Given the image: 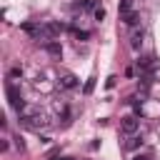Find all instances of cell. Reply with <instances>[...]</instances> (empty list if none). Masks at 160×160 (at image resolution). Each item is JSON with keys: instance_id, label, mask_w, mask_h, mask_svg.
<instances>
[{"instance_id": "9a60e30c", "label": "cell", "mask_w": 160, "mask_h": 160, "mask_svg": "<svg viewBox=\"0 0 160 160\" xmlns=\"http://www.w3.org/2000/svg\"><path fill=\"white\" fill-rule=\"evenodd\" d=\"M132 160H152V155H150V152H138Z\"/></svg>"}, {"instance_id": "4fadbf2b", "label": "cell", "mask_w": 160, "mask_h": 160, "mask_svg": "<svg viewBox=\"0 0 160 160\" xmlns=\"http://www.w3.org/2000/svg\"><path fill=\"white\" fill-rule=\"evenodd\" d=\"M140 142H142V140H138V138H130V142H128V150H135V148H140Z\"/></svg>"}, {"instance_id": "7a4b0ae2", "label": "cell", "mask_w": 160, "mask_h": 160, "mask_svg": "<svg viewBox=\"0 0 160 160\" xmlns=\"http://www.w3.org/2000/svg\"><path fill=\"white\" fill-rule=\"evenodd\" d=\"M5 92H8V100H10V105H12V108L20 112V110L25 108V102H22V95H20V88H18V85H12V82H8Z\"/></svg>"}, {"instance_id": "9c48e42d", "label": "cell", "mask_w": 160, "mask_h": 160, "mask_svg": "<svg viewBox=\"0 0 160 160\" xmlns=\"http://www.w3.org/2000/svg\"><path fill=\"white\" fill-rule=\"evenodd\" d=\"M22 30L32 38H40V25H35V22H22Z\"/></svg>"}, {"instance_id": "ba28073f", "label": "cell", "mask_w": 160, "mask_h": 160, "mask_svg": "<svg viewBox=\"0 0 160 160\" xmlns=\"http://www.w3.org/2000/svg\"><path fill=\"white\" fill-rule=\"evenodd\" d=\"M140 45H142V30H135L130 35V48L132 50H140Z\"/></svg>"}, {"instance_id": "ac0fdd59", "label": "cell", "mask_w": 160, "mask_h": 160, "mask_svg": "<svg viewBox=\"0 0 160 160\" xmlns=\"http://www.w3.org/2000/svg\"><path fill=\"white\" fill-rule=\"evenodd\" d=\"M15 148H18V150H25V142H22V138H15Z\"/></svg>"}, {"instance_id": "8fae6325", "label": "cell", "mask_w": 160, "mask_h": 160, "mask_svg": "<svg viewBox=\"0 0 160 160\" xmlns=\"http://www.w3.org/2000/svg\"><path fill=\"white\" fill-rule=\"evenodd\" d=\"M130 10H132V0H120V15H125Z\"/></svg>"}, {"instance_id": "5b68a950", "label": "cell", "mask_w": 160, "mask_h": 160, "mask_svg": "<svg viewBox=\"0 0 160 160\" xmlns=\"http://www.w3.org/2000/svg\"><path fill=\"white\" fill-rule=\"evenodd\" d=\"M120 18H122V22H125L128 28H135V25L140 22V12H138V10H130V12L120 15Z\"/></svg>"}, {"instance_id": "30bf717a", "label": "cell", "mask_w": 160, "mask_h": 160, "mask_svg": "<svg viewBox=\"0 0 160 160\" xmlns=\"http://www.w3.org/2000/svg\"><path fill=\"white\" fill-rule=\"evenodd\" d=\"M92 5H95V0H78V2H75L78 10H90Z\"/></svg>"}, {"instance_id": "2e32d148", "label": "cell", "mask_w": 160, "mask_h": 160, "mask_svg": "<svg viewBox=\"0 0 160 160\" xmlns=\"http://www.w3.org/2000/svg\"><path fill=\"white\" fill-rule=\"evenodd\" d=\"M105 18V8H95V20H102Z\"/></svg>"}, {"instance_id": "7c38bea8", "label": "cell", "mask_w": 160, "mask_h": 160, "mask_svg": "<svg viewBox=\"0 0 160 160\" xmlns=\"http://www.w3.org/2000/svg\"><path fill=\"white\" fill-rule=\"evenodd\" d=\"M72 35H75L78 40H88V38H90V32H88V30H75V28H72Z\"/></svg>"}, {"instance_id": "277c9868", "label": "cell", "mask_w": 160, "mask_h": 160, "mask_svg": "<svg viewBox=\"0 0 160 160\" xmlns=\"http://www.w3.org/2000/svg\"><path fill=\"white\" fill-rule=\"evenodd\" d=\"M138 118L135 115H128V118H122V122H120V128H122V132H128V135H132L135 130H138Z\"/></svg>"}, {"instance_id": "52a82bcc", "label": "cell", "mask_w": 160, "mask_h": 160, "mask_svg": "<svg viewBox=\"0 0 160 160\" xmlns=\"http://www.w3.org/2000/svg\"><path fill=\"white\" fill-rule=\"evenodd\" d=\"M45 50H48L52 58H60V55H62V45H60L58 40H50V42L45 45Z\"/></svg>"}, {"instance_id": "5bb4252c", "label": "cell", "mask_w": 160, "mask_h": 160, "mask_svg": "<svg viewBox=\"0 0 160 160\" xmlns=\"http://www.w3.org/2000/svg\"><path fill=\"white\" fill-rule=\"evenodd\" d=\"M92 88H95V78H90V80L85 82V88H82V90H85V92H92Z\"/></svg>"}, {"instance_id": "d6986e66", "label": "cell", "mask_w": 160, "mask_h": 160, "mask_svg": "<svg viewBox=\"0 0 160 160\" xmlns=\"http://www.w3.org/2000/svg\"><path fill=\"white\" fill-rule=\"evenodd\" d=\"M115 80H118V78H115V75H110V78H108V82H105V85H108V88H115Z\"/></svg>"}, {"instance_id": "ffe728a7", "label": "cell", "mask_w": 160, "mask_h": 160, "mask_svg": "<svg viewBox=\"0 0 160 160\" xmlns=\"http://www.w3.org/2000/svg\"><path fill=\"white\" fill-rule=\"evenodd\" d=\"M52 160H72V158H52Z\"/></svg>"}, {"instance_id": "8992f818", "label": "cell", "mask_w": 160, "mask_h": 160, "mask_svg": "<svg viewBox=\"0 0 160 160\" xmlns=\"http://www.w3.org/2000/svg\"><path fill=\"white\" fill-rule=\"evenodd\" d=\"M60 88H65V90H75V88H78V78L70 75V72L62 75V78H60Z\"/></svg>"}, {"instance_id": "e0dca14e", "label": "cell", "mask_w": 160, "mask_h": 160, "mask_svg": "<svg viewBox=\"0 0 160 160\" xmlns=\"http://www.w3.org/2000/svg\"><path fill=\"white\" fill-rule=\"evenodd\" d=\"M20 75H22V68H12L10 70V78H20Z\"/></svg>"}, {"instance_id": "3957f363", "label": "cell", "mask_w": 160, "mask_h": 160, "mask_svg": "<svg viewBox=\"0 0 160 160\" xmlns=\"http://www.w3.org/2000/svg\"><path fill=\"white\" fill-rule=\"evenodd\" d=\"M60 32H62V25H58V22H45V25H40V38L55 40Z\"/></svg>"}, {"instance_id": "6da1fadb", "label": "cell", "mask_w": 160, "mask_h": 160, "mask_svg": "<svg viewBox=\"0 0 160 160\" xmlns=\"http://www.w3.org/2000/svg\"><path fill=\"white\" fill-rule=\"evenodd\" d=\"M18 115H20V125H22V128H30V130H40V128H45V118L38 115L32 108H22Z\"/></svg>"}]
</instances>
